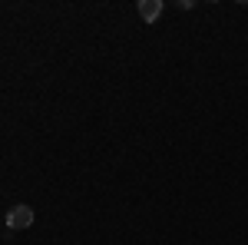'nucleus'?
<instances>
[{"label": "nucleus", "mask_w": 248, "mask_h": 245, "mask_svg": "<svg viewBox=\"0 0 248 245\" xmlns=\"http://www.w3.org/2000/svg\"><path fill=\"white\" fill-rule=\"evenodd\" d=\"M33 209L30 206H14L10 212H7V229H30L33 226Z\"/></svg>", "instance_id": "f257e3e1"}, {"label": "nucleus", "mask_w": 248, "mask_h": 245, "mask_svg": "<svg viewBox=\"0 0 248 245\" xmlns=\"http://www.w3.org/2000/svg\"><path fill=\"white\" fill-rule=\"evenodd\" d=\"M136 10H139V17L146 20V23H155L159 14H162V0H139Z\"/></svg>", "instance_id": "f03ea898"}]
</instances>
